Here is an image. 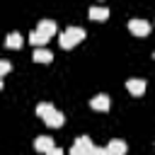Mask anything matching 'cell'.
Here are the masks:
<instances>
[{"mask_svg": "<svg viewBox=\"0 0 155 155\" xmlns=\"http://www.w3.org/2000/svg\"><path fill=\"white\" fill-rule=\"evenodd\" d=\"M36 116H41V119L46 121V126H51V128H58V126H63V121H65V116H63L53 104H48V102L36 104Z\"/></svg>", "mask_w": 155, "mask_h": 155, "instance_id": "cell-1", "label": "cell"}, {"mask_svg": "<svg viewBox=\"0 0 155 155\" xmlns=\"http://www.w3.org/2000/svg\"><path fill=\"white\" fill-rule=\"evenodd\" d=\"M82 39H85V29H82V27H68L65 31L58 34V44H61L63 48H73V46H78Z\"/></svg>", "mask_w": 155, "mask_h": 155, "instance_id": "cell-2", "label": "cell"}, {"mask_svg": "<svg viewBox=\"0 0 155 155\" xmlns=\"http://www.w3.org/2000/svg\"><path fill=\"white\" fill-rule=\"evenodd\" d=\"M150 29H153V27H150V22H145V19H136V17L128 19V31L136 34V36H148Z\"/></svg>", "mask_w": 155, "mask_h": 155, "instance_id": "cell-3", "label": "cell"}, {"mask_svg": "<svg viewBox=\"0 0 155 155\" xmlns=\"http://www.w3.org/2000/svg\"><path fill=\"white\" fill-rule=\"evenodd\" d=\"M145 80H140V78H128L126 80V90L133 94V97H143L145 94Z\"/></svg>", "mask_w": 155, "mask_h": 155, "instance_id": "cell-4", "label": "cell"}, {"mask_svg": "<svg viewBox=\"0 0 155 155\" xmlns=\"http://www.w3.org/2000/svg\"><path fill=\"white\" fill-rule=\"evenodd\" d=\"M90 107L92 109H97V111H109V107H111V102H109V94H94L92 99H90Z\"/></svg>", "mask_w": 155, "mask_h": 155, "instance_id": "cell-5", "label": "cell"}, {"mask_svg": "<svg viewBox=\"0 0 155 155\" xmlns=\"http://www.w3.org/2000/svg\"><path fill=\"white\" fill-rule=\"evenodd\" d=\"M51 148H56L51 136H39V138H34V150H39V153H44V155H46Z\"/></svg>", "mask_w": 155, "mask_h": 155, "instance_id": "cell-6", "label": "cell"}, {"mask_svg": "<svg viewBox=\"0 0 155 155\" xmlns=\"http://www.w3.org/2000/svg\"><path fill=\"white\" fill-rule=\"evenodd\" d=\"M107 148H109L111 155H126V150H128L126 140H121V138H111V140L107 143Z\"/></svg>", "mask_w": 155, "mask_h": 155, "instance_id": "cell-7", "label": "cell"}, {"mask_svg": "<svg viewBox=\"0 0 155 155\" xmlns=\"http://www.w3.org/2000/svg\"><path fill=\"white\" fill-rule=\"evenodd\" d=\"M36 31H41L44 36H48V39H51V36H53V34H56L58 29H56V22H53V19H41V22H39V29H36Z\"/></svg>", "mask_w": 155, "mask_h": 155, "instance_id": "cell-8", "label": "cell"}, {"mask_svg": "<svg viewBox=\"0 0 155 155\" xmlns=\"http://www.w3.org/2000/svg\"><path fill=\"white\" fill-rule=\"evenodd\" d=\"M22 44H24V36L19 31H10L7 39H5V46L7 48H22Z\"/></svg>", "mask_w": 155, "mask_h": 155, "instance_id": "cell-9", "label": "cell"}, {"mask_svg": "<svg viewBox=\"0 0 155 155\" xmlns=\"http://www.w3.org/2000/svg\"><path fill=\"white\" fill-rule=\"evenodd\" d=\"M107 17H109V10H107V7H99V5L90 7V19H94V22H104Z\"/></svg>", "mask_w": 155, "mask_h": 155, "instance_id": "cell-10", "label": "cell"}, {"mask_svg": "<svg viewBox=\"0 0 155 155\" xmlns=\"http://www.w3.org/2000/svg\"><path fill=\"white\" fill-rule=\"evenodd\" d=\"M31 58H34L36 63H51V58H53V53H51L48 48H34V53H31Z\"/></svg>", "mask_w": 155, "mask_h": 155, "instance_id": "cell-11", "label": "cell"}, {"mask_svg": "<svg viewBox=\"0 0 155 155\" xmlns=\"http://www.w3.org/2000/svg\"><path fill=\"white\" fill-rule=\"evenodd\" d=\"M29 41H31V44H34L36 48H44V44L48 41V36H44L41 31H36V29H34V31L29 34Z\"/></svg>", "mask_w": 155, "mask_h": 155, "instance_id": "cell-12", "label": "cell"}, {"mask_svg": "<svg viewBox=\"0 0 155 155\" xmlns=\"http://www.w3.org/2000/svg\"><path fill=\"white\" fill-rule=\"evenodd\" d=\"M75 145H80V148H85V150H90V153H94V145H92V140H90V136H80V138L75 140Z\"/></svg>", "mask_w": 155, "mask_h": 155, "instance_id": "cell-13", "label": "cell"}, {"mask_svg": "<svg viewBox=\"0 0 155 155\" xmlns=\"http://www.w3.org/2000/svg\"><path fill=\"white\" fill-rule=\"evenodd\" d=\"M68 155H92V153H90V150H85V148H80V145H75V143H73V148H70V153H68Z\"/></svg>", "mask_w": 155, "mask_h": 155, "instance_id": "cell-14", "label": "cell"}, {"mask_svg": "<svg viewBox=\"0 0 155 155\" xmlns=\"http://www.w3.org/2000/svg\"><path fill=\"white\" fill-rule=\"evenodd\" d=\"M10 68H12V65H10V61H7V58H2V61H0V73H2V75H7V73H10Z\"/></svg>", "mask_w": 155, "mask_h": 155, "instance_id": "cell-15", "label": "cell"}, {"mask_svg": "<svg viewBox=\"0 0 155 155\" xmlns=\"http://www.w3.org/2000/svg\"><path fill=\"white\" fill-rule=\"evenodd\" d=\"M92 155H111V153H109V148H94Z\"/></svg>", "mask_w": 155, "mask_h": 155, "instance_id": "cell-16", "label": "cell"}, {"mask_svg": "<svg viewBox=\"0 0 155 155\" xmlns=\"http://www.w3.org/2000/svg\"><path fill=\"white\" fill-rule=\"evenodd\" d=\"M46 155H65V153H63V150H61V148H51V150H48V153H46Z\"/></svg>", "mask_w": 155, "mask_h": 155, "instance_id": "cell-17", "label": "cell"}, {"mask_svg": "<svg viewBox=\"0 0 155 155\" xmlns=\"http://www.w3.org/2000/svg\"><path fill=\"white\" fill-rule=\"evenodd\" d=\"M153 58H155V53H153Z\"/></svg>", "mask_w": 155, "mask_h": 155, "instance_id": "cell-18", "label": "cell"}]
</instances>
